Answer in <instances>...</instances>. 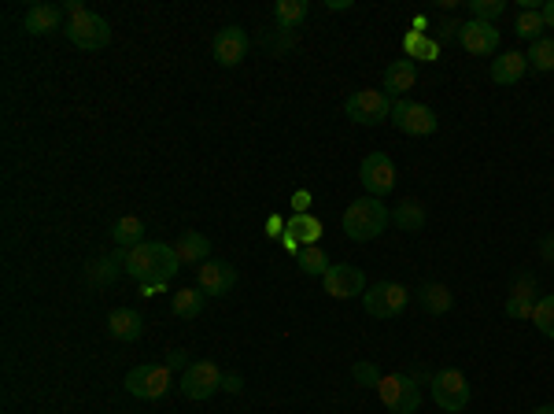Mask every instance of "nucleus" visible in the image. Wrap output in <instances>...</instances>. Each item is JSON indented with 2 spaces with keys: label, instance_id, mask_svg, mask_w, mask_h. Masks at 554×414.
I'll list each match as a JSON object with an SVG mask.
<instances>
[{
  "label": "nucleus",
  "instance_id": "43",
  "mask_svg": "<svg viewBox=\"0 0 554 414\" xmlns=\"http://www.w3.org/2000/svg\"><path fill=\"white\" fill-rule=\"evenodd\" d=\"M532 414H554V403H543V407H536Z\"/></svg>",
  "mask_w": 554,
  "mask_h": 414
},
{
  "label": "nucleus",
  "instance_id": "24",
  "mask_svg": "<svg viewBox=\"0 0 554 414\" xmlns=\"http://www.w3.org/2000/svg\"><path fill=\"white\" fill-rule=\"evenodd\" d=\"M307 15H311V4L307 0H277L274 4V19L281 30H296V26L307 23Z\"/></svg>",
  "mask_w": 554,
  "mask_h": 414
},
{
  "label": "nucleus",
  "instance_id": "17",
  "mask_svg": "<svg viewBox=\"0 0 554 414\" xmlns=\"http://www.w3.org/2000/svg\"><path fill=\"white\" fill-rule=\"evenodd\" d=\"M108 333L122 344L141 341V333H145V318H141V311H133V307H119V311H111L108 315Z\"/></svg>",
  "mask_w": 554,
  "mask_h": 414
},
{
  "label": "nucleus",
  "instance_id": "33",
  "mask_svg": "<svg viewBox=\"0 0 554 414\" xmlns=\"http://www.w3.org/2000/svg\"><path fill=\"white\" fill-rule=\"evenodd\" d=\"M503 12H506V0H470V19L499 23V15Z\"/></svg>",
  "mask_w": 554,
  "mask_h": 414
},
{
  "label": "nucleus",
  "instance_id": "30",
  "mask_svg": "<svg viewBox=\"0 0 554 414\" xmlns=\"http://www.w3.org/2000/svg\"><path fill=\"white\" fill-rule=\"evenodd\" d=\"M543 30H547V23H543V12L540 8H532V12H521L518 15V23H514V34L521 37V41H540L543 37Z\"/></svg>",
  "mask_w": 554,
  "mask_h": 414
},
{
  "label": "nucleus",
  "instance_id": "21",
  "mask_svg": "<svg viewBox=\"0 0 554 414\" xmlns=\"http://www.w3.org/2000/svg\"><path fill=\"white\" fill-rule=\"evenodd\" d=\"M174 252H178L181 263H189V267H204L207 259H211V241H207L204 233L185 230L178 241H174Z\"/></svg>",
  "mask_w": 554,
  "mask_h": 414
},
{
  "label": "nucleus",
  "instance_id": "16",
  "mask_svg": "<svg viewBox=\"0 0 554 414\" xmlns=\"http://www.w3.org/2000/svg\"><path fill=\"white\" fill-rule=\"evenodd\" d=\"M414 82H418V63L407 60V56L385 67V97L403 100L414 89Z\"/></svg>",
  "mask_w": 554,
  "mask_h": 414
},
{
  "label": "nucleus",
  "instance_id": "15",
  "mask_svg": "<svg viewBox=\"0 0 554 414\" xmlns=\"http://www.w3.org/2000/svg\"><path fill=\"white\" fill-rule=\"evenodd\" d=\"M196 278H200V293L204 296H229V289L237 285V270L222 259H207Z\"/></svg>",
  "mask_w": 554,
  "mask_h": 414
},
{
  "label": "nucleus",
  "instance_id": "38",
  "mask_svg": "<svg viewBox=\"0 0 554 414\" xmlns=\"http://www.w3.org/2000/svg\"><path fill=\"white\" fill-rule=\"evenodd\" d=\"M540 12H543V23H547V30H554V0H547Z\"/></svg>",
  "mask_w": 554,
  "mask_h": 414
},
{
  "label": "nucleus",
  "instance_id": "19",
  "mask_svg": "<svg viewBox=\"0 0 554 414\" xmlns=\"http://www.w3.org/2000/svg\"><path fill=\"white\" fill-rule=\"evenodd\" d=\"M529 71V60L521 52H499L492 60V82L495 86H518Z\"/></svg>",
  "mask_w": 554,
  "mask_h": 414
},
{
  "label": "nucleus",
  "instance_id": "42",
  "mask_svg": "<svg viewBox=\"0 0 554 414\" xmlns=\"http://www.w3.org/2000/svg\"><path fill=\"white\" fill-rule=\"evenodd\" d=\"M543 256H554V237H547V241H543Z\"/></svg>",
  "mask_w": 554,
  "mask_h": 414
},
{
  "label": "nucleus",
  "instance_id": "25",
  "mask_svg": "<svg viewBox=\"0 0 554 414\" xmlns=\"http://www.w3.org/2000/svg\"><path fill=\"white\" fill-rule=\"evenodd\" d=\"M392 222H396L399 230H407V233H418V230H425V207H422V200H403L399 207H392Z\"/></svg>",
  "mask_w": 554,
  "mask_h": 414
},
{
  "label": "nucleus",
  "instance_id": "13",
  "mask_svg": "<svg viewBox=\"0 0 554 414\" xmlns=\"http://www.w3.org/2000/svg\"><path fill=\"white\" fill-rule=\"evenodd\" d=\"M248 49H252V37H248L244 26H226V30H218L215 41H211V52H215V60L222 63V67L244 63Z\"/></svg>",
  "mask_w": 554,
  "mask_h": 414
},
{
  "label": "nucleus",
  "instance_id": "4",
  "mask_svg": "<svg viewBox=\"0 0 554 414\" xmlns=\"http://www.w3.org/2000/svg\"><path fill=\"white\" fill-rule=\"evenodd\" d=\"M429 385H433V403L440 407V411H447V414L466 411V403H470V396H473L466 374H462V370H455V366L436 370L433 378H429Z\"/></svg>",
  "mask_w": 554,
  "mask_h": 414
},
{
  "label": "nucleus",
  "instance_id": "40",
  "mask_svg": "<svg viewBox=\"0 0 554 414\" xmlns=\"http://www.w3.org/2000/svg\"><path fill=\"white\" fill-rule=\"evenodd\" d=\"M222 389H229V392H241V374H229L226 378V385Z\"/></svg>",
  "mask_w": 554,
  "mask_h": 414
},
{
  "label": "nucleus",
  "instance_id": "35",
  "mask_svg": "<svg viewBox=\"0 0 554 414\" xmlns=\"http://www.w3.org/2000/svg\"><path fill=\"white\" fill-rule=\"evenodd\" d=\"M414 63H436L440 60V41H433V37H425L422 45L414 49V56H410Z\"/></svg>",
  "mask_w": 554,
  "mask_h": 414
},
{
  "label": "nucleus",
  "instance_id": "3",
  "mask_svg": "<svg viewBox=\"0 0 554 414\" xmlns=\"http://www.w3.org/2000/svg\"><path fill=\"white\" fill-rule=\"evenodd\" d=\"M63 30H67L74 49H82V52H100V49H108L111 45V23L104 19V15L89 12V8L74 12L71 23L63 26Z\"/></svg>",
  "mask_w": 554,
  "mask_h": 414
},
{
  "label": "nucleus",
  "instance_id": "22",
  "mask_svg": "<svg viewBox=\"0 0 554 414\" xmlns=\"http://www.w3.org/2000/svg\"><path fill=\"white\" fill-rule=\"evenodd\" d=\"M322 233H326V226L314 219V215H307V211H303V215H292V219L285 222V237H289V241H296L300 248H307V244H318V241H322Z\"/></svg>",
  "mask_w": 554,
  "mask_h": 414
},
{
  "label": "nucleus",
  "instance_id": "10",
  "mask_svg": "<svg viewBox=\"0 0 554 414\" xmlns=\"http://www.w3.org/2000/svg\"><path fill=\"white\" fill-rule=\"evenodd\" d=\"M126 392L137 396V400H159L170 392V366H156V363H141L133 366L126 374Z\"/></svg>",
  "mask_w": 554,
  "mask_h": 414
},
{
  "label": "nucleus",
  "instance_id": "11",
  "mask_svg": "<svg viewBox=\"0 0 554 414\" xmlns=\"http://www.w3.org/2000/svg\"><path fill=\"white\" fill-rule=\"evenodd\" d=\"M359 182H362V189H366V196L385 200V196L396 189V163H392L385 152H370L359 167Z\"/></svg>",
  "mask_w": 554,
  "mask_h": 414
},
{
  "label": "nucleus",
  "instance_id": "9",
  "mask_svg": "<svg viewBox=\"0 0 554 414\" xmlns=\"http://www.w3.org/2000/svg\"><path fill=\"white\" fill-rule=\"evenodd\" d=\"M410 293L396 281H377L370 285L366 293H362V307H366V315L370 318H396L403 315V307H407Z\"/></svg>",
  "mask_w": 554,
  "mask_h": 414
},
{
  "label": "nucleus",
  "instance_id": "28",
  "mask_svg": "<svg viewBox=\"0 0 554 414\" xmlns=\"http://www.w3.org/2000/svg\"><path fill=\"white\" fill-rule=\"evenodd\" d=\"M296 263H300V270L303 274H311V278H326V270L333 267L329 256L322 252V244H307V248H300V252H296Z\"/></svg>",
  "mask_w": 554,
  "mask_h": 414
},
{
  "label": "nucleus",
  "instance_id": "39",
  "mask_svg": "<svg viewBox=\"0 0 554 414\" xmlns=\"http://www.w3.org/2000/svg\"><path fill=\"white\" fill-rule=\"evenodd\" d=\"M266 233H274V237H285V222L270 219V222H266Z\"/></svg>",
  "mask_w": 554,
  "mask_h": 414
},
{
  "label": "nucleus",
  "instance_id": "18",
  "mask_svg": "<svg viewBox=\"0 0 554 414\" xmlns=\"http://www.w3.org/2000/svg\"><path fill=\"white\" fill-rule=\"evenodd\" d=\"M532 311H536V278H532V274H525V278H518L514 293L506 296V315L532 322Z\"/></svg>",
  "mask_w": 554,
  "mask_h": 414
},
{
  "label": "nucleus",
  "instance_id": "6",
  "mask_svg": "<svg viewBox=\"0 0 554 414\" xmlns=\"http://www.w3.org/2000/svg\"><path fill=\"white\" fill-rule=\"evenodd\" d=\"M344 115L359 126H381L392 119V97H385V89H355L344 104Z\"/></svg>",
  "mask_w": 554,
  "mask_h": 414
},
{
  "label": "nucleus",
  "instance_id": "41",
  "mask_svg": "<svg viewBox=\"0 0 554 414\" xmlns=\"http://www.w3.org/2000/svg\"><path fill=\"white\" fill-rule=\"evenodd\" d=\"M307 204H311V196H307V193L296 196V215H303V211H307Z\"/></svg>",
  "mask_w": 554,
  "mask_h": 414
},
{
  "label": "nucleus",
  "instance_id": "5",
  "mask_svg": "<svg viewBox=\"0 0 554 414\" xmlns=\"http://www.w3.org/2000/svg\"><path fill=\"white\" fill-rule=\"evenodd\" d=\"M377 396L388 407V414H418L422 407V389L410 374H385L377 385Z\"/></svg>",
  "mask_w": 554,
  "mask_h": 414
},
{
  "label": "nucleus",
  "instance_id": "32",
  "mask_svg": "<svg viewBox=\"0 0 554 414\" xmlns=\"http://www.w3.org/2000/svg\"><path fill=\"white\" fill-rule=\"evenodd\" d=\"M532 326L540 329L543 337H551V341H554V296H540V300H536Z\"/></svg>",
  "mask_w": 554,
  "mask_h": 414
},
{
  "label": "nucleus",
  "instance_id": "2",
  "mask_svg": "<svg viewBox=\"0 0 554 414\" xmlns=\"http://www.w3.org/2000/svg\"><path fill=\"white\" fill-rule=\"evenodd\" d=\"M388 222H392V211L385 207V200H377V196H359V200H351L348 211H344V237L351 241H374L381 233L388 230Z\"/></svg>",
  "mask_w": 554,
  "mask_h": 414
},
{
  "label": "nucleus",
  "instance_id": "12",
  "mask_svg": "<svg viewBox=\"0 0 554 414\" xmlns=\"http://www.w3.org/2000/svg\"><path fill=\"white\" fill-rule=\"evenodd\" d=\"M322 289H326V296H333V300H351V296L366 293V274H362V267H355V263H337V267L326 270Z\"/></svg>",
  "mask_w": 554,
  "mask_h": 414
},
{
  "label": "nucleus",
  "instance_id": "36",
  "mask_svg": "<svg viewBox=\"0 0 554 414\" xmlns=\"http://www.w3.org/2000/svg\"><path fill=\"white\" fill-rule=\"evenodd\" d=\"M458 26H462V23H455V19H444V23H440V37H444V41H451V37H455V41H458Z\"/></svg>",
  "mask_w": 554,
  "mask_h": 414
},
{
  "label": "nucleus",
  "instance_id": "14",
  "mask_svg": "<svg viewBox=\"0 0 554 414\" xmlns=\"http://www.w3.org/2000/svg\"><path fill=\"white\" fill-rule=\"evenodd\" d=\"M458 45L473 56H495L499 49V30L495 23H481V19H466V23L458 26Z\"/></svg>",
  "mask_w": 554,
  "mask_h": 414
},
{
  "label": "nucleus",
  "instance_id": "1",
  "mask_svg": "<svg viewBox=\"0 0 554 414\" xmlns=\"http://www.w3.org/2000/svg\"><path fill=\"white\" fill-rule=\"evenodd\" d=\"M181 259L174 252V244L163 241H141L137 248H126V274L133 281H141L148 293L170 285V278L178 274Z\"/></svg>",
  "mask_w": 554,
  "mask_h": 414
},
{
  "label": "nucleus",
  "instance_id": "8",
  "mask_svg": "<svg viewBox=\"0 0 554 414\" xmlns=\"http://www.w3.org/2000/svg\"><path fill=\"white\" fill-rule=\"evenodd\" d=\"M222 385H226L222 370H218L215 363H207V359L185 366V374H181V381H178V389L185 400H211Z\"/></svg>",
  "mask_w": 554,
  "mask_h": 414
},
{
  "label": "nucleus",
  "instance_id": "26",
  "mask_svg": "<svg viewBox=\"0 0 554 414\" xmlns=\"http://www.w3.org/2000/svg\"><path fill=\"white\" fill-rule=\"evenodd\" d=\"M141 237H145V222L137 219V215H122V219L111 226V241L119 244L122 252H126V248H137Z\"/></svg>",
  "mask_w": 554,
  "mask_h": 414
},
{
  "label": "nucleus",
  "instance_id": "23",
  "mask_svg": "<svg viewBox=\"0 0 554 414\" xmlns=\"http://www.w3.org/2000/svg\"><path fill=\"white\" fill-rule=\"evenodd\" d=\"M418 304H422L429 315H447L451 304H455V296H451V289L440 285V281H425L422 289H418Z\"/></svg>",
  "mask_w": 554,
  "mask_h": 414
},
{
  "label": "nucleus",
  "instance_id": "20",
  "mask_svg": "<svg viewBox=\"0 0 554 414\" xmlns=\"http://www.w3.org/2000/svg\"><path fill=\"white\" fill-rule=\"evenodd\" d=\"M60 19H63V12L56 4H30L23 15V30L34 37L52 34V30H60Z\"/></svg>",
  "mask_w": 554,
  "mask_h": 414
},
{
  "label": "nucleus",
  "instance_id": "37",
  "mask_svg": "<svg viewBox=\"0 0 554 414\" xmlns=\"http://www.w3.org/2000/svg\"><path fill=\"white\" fill-rule=\"evenodd\" d=\"M167 366H170V370H178V366H189V359H185V352L178 348V352L167 355Z\"/></svg>",
  "mask_w": 554,
  "mask_h": 414
},
{
  "label": "nucleus",
  "instance_id": "29",
  "mask_svg": "<svg viewBox=\"0 0 554 414\" xmlns=\"http://www.w3.org/2000/svg\"><path fill=\"white\" fill-rule=\"evenodd\" d=\"M170 311L178 318H200V311H204V296H200V289H181V293L170 296Z\"/></svg>",
  "mask_w": 554,
  "mask_h": 414
},
{
  "label": "nucleus",
  "instance_id": "34",
  "mask_svg": "<svg viewBox=\"0 0 554 414\" xmlns=\"http://www.w3.org/2000/svg\"><path fill=\"white\" fill-rule=\"evenodd\" d=\"M351 378H355V385H362V389H377L385 374H377V366H374V363H366V359H362V363L351 366Z\"/></svg>",
  "mask_w": 554,
  "mask_h": 414
},
{
  "label": "nucleus",
  "instance_id": "27",
  "mask_svg": "<svg viewBox=\"0 0 554 414\" xmlns=\"http://www.w3.org/2000/svg\"><path fill=\"white\" fill-rule=\"evenodd\" d=\"M119 270H126V252L108 256V259H93V263L85 267V278L93 281V285H108V281L119 278Z\"/></svg>",
  "mask_w": 554,
  "mask_h": 414
},
{
  "label": "nucleus",
  "instance_id": "31",
  "mask_svg": "<svg viewBox=\"0 0 554 414\" xmlns=\"http://www.w3.org/2000/svg\"><path fill=\"white\" fill-rule=\"evenodd\" d=\"M529 67H536V71H554V37H540L536 45H529Z\"/></svg>",
  "mask_w": 554,
  "mask_h": 414
},
{
  "label": "nucleus",
  "instance_id": "7",
  "mask_svg": "<svg viewBox=\"0 0 554 414\" xmlns=\"http://www.w3.org/2000/svg\"><path fill=\"white\" fill-rule=\"evenodd\" d=\"M392 126H396L399 134L407 137H429L436 134V126H440V119H436L433 108H425V104H418V100H392Z\"/></svg>",
  "mask_w": 554,
  "mask_h": 414
}]
</instances>
